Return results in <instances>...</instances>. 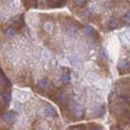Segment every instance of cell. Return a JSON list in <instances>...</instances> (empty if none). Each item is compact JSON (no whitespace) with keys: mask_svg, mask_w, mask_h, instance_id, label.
<instances>
[{"mask_svg":"<svg viewBox=\"0 0 130 130\" xmlns=\"http://www.w3.org/2000/svg\"><path fill=\"white\" fill-rule=\"evenodd\" d=\"M27 23L30 27L32 28H36L39 24V18H38V15L35 14V13H29L27 15Z\"/></svg>","mask_w":130,"mask_h":130,"instance_id":"obj_1","label":"cell"},{"mask_svg":"<svg viewBox=\"0 0 130 130\" xmlns=\"http://www.w3.org/2000/svg\"><path fill=\"white\" fill-rule=\"evenodd\" d=\"M13 94H14V97L16 98L19 102H24V101H27L29 99V94L23 90L15 89Z\"/></svg>","mask_w":130,"mask_h":130,"instance_id":"obj_2","label":"cell"},{"mask_svg":"<svg viewBox=\"0 0 130 130\" xmlns=\"http://www.w3.org/2000/svg\"><path fill=\"white\" fill-rule=\"evenodd\" d=\"M17 118V114L15 111H7L3 114L2 116V120L5 123H12L13 121H15Z\"/></svg>","mask_w":130,"mask_h":130,"instance_id":"obj_3","label":"cell"},{"mask_svg":"<svg viewBox=\"0 0 130 130\" xmlns=\"http://www.w3.org/2000/svg\"><path fill=\"white\" fill-rule=\"evenodd\" d=\"M43 114L46 117H49V118H52V117H54V116L57 115L55 108L53 106H51V105H47L46 107L43 108Z\"/></svg>","mask_w":130,"mask_h":130,"instance_id":"obj_4","label":"cell"},{"mask_svg":"<svg viewBox=\"0 0 130 130\" xmlns=\"http://www.w3.org/2000/svg\"><path fill=\"white\" fill-rule=\"evenodd\" d=\"M68 60H69L70 64L72 65V66H74V67H80V65H81L79 59H78V57L76 55H73V54L69 55L68 56Z\"/></svg>","mask_w":130,"mask_h":130,"instance_id":"obj_5","label":"cell"},{"mask_svg":"<svg viewBox=\"0 0 130 130\" xmlns=\"http://www.w3.org/2000/svg\"><path fill=\"white\" fill-rule=\"evenodd\" d=\"M83 32H84V34H85L86 36H88V37H91V36H93V35L96 33L95 32V29H94L92 26H90V25L85 26L84 29H83Z\"/></svg>","mask_w":130,"mask_h":130,"instance_id":"obj_6","label":"cell"},{"mask_svg":"<svg viewBox=\"0 0 130 130\" xmlns=\"http://www.w3.org/2000/svg\"><path fill=\"white\" fill-rule=\"evenodd\" d=\"M37 86L40 88V89H46L49 86V81L46 78H41L38 83H37Z\"/></svg>","mask_w":130,"mask_h":130,"instance_id":"obj_7","label":"cell"},{"mask_svg":"<svg viewBox=\"0 0 130 130\" xmlns=\"http://www.w3.org/2000/svg\"><path fill=\"white\" fill-rule=\"evenodd\" d=\"M60 80L63 83H68L70 81V73H69V71H67V70L63 71V73L60 76Z\"/></svg>","mask_w":130,"mask_h":130,"instance_id":"obj_8","label":"cell"},{"mask_svg":"<svg viewBox=\"0 0 130 130\" xmlns=\"http://www.w3.org/2000/svg\"><path fill=\"white\" fill-rule=\"evenodd\" d=\"M72 110H73V112H74V115L77 116V117H81L82 115H83V110H82L77 104H74V105L72 106Z\"/></svg>","mask_w":130,"mask_h":130,"instance_id":"obj_9","label":"cell"},{"mask_svg":"<svg viewBox=\"0 0 130 130\" xmlns=\"http://www.w3.org/2000/svg\"><path fill=\"white\" fill-rule=\"evenodd\" d=\"M77 32H78V29H77V27L74 26V25H70V26L67 28V33H68L70 36H74V35H76Z\"/></svg>","mask_w":130,"mask_h":130,"instance_id":"obj_10","label":"cell"},{"mask_svg":"<svg viewBox=\"0 0 130 130\" xmlns=\"http://www.w3.org/2000/svg\"><path fill=\"white\" fill-rule=\"evenodd\" d=\"M108 25H109L110 28H116L118 26V20H117V18H115V17L110 18L109 19V22H108Z\"/></svg>","mask_w":130,"mask_h":130,"instance_id":"obj_11","label":"cell"},{"mask_svg":"<svg viewBox=\"0 0 130 130\" xmlns=\"http://www.w3.org/2000/svg\"><path fill=\"white\" fill-rule=\"evenodd\" d=\"M87 79L89 80L90 82H97L98 81V76L96 75V74H94V73H92V72H90V73H88L87 74Z\"/></svg>","mask_w":130,"mask_h":130,"instance_id":"obj_12","label":"cell"},{"mask_svg":"<svg viewBox=\"0 0 130 130\" xmlns=\"http://www.w3.org/2000/svg\"><path fill=\"white\" fill-rule=\"evenodd\" d=\"M43 28H44V30H45L46 32L51 33L52 32V30H53V24H52L51 22H46V23L44 24Z\"/></svg>","mask_w":130,"mask_h":130,"instance_id":"obj_13","label":"cell"},{"mask_svg":"<svg viewBox=\"0 0 130 130\" xmlns=\"http://www.w3.org/2000/svg\"><path fill=\"white\" fill-rule=\"evenodd\" d=\"M5 35H6L8 38H12V37H14V35H15V30H14V28H12V27L8 28V29L5 31Z\"/></svg>","mask_w":130,"mask_h":130,"instance_id":"obj_14","label":"cell"},{"mask_svg":"<svg viewBox=\"0 0 130 130\" xmlns=\"http://www.w3.org/2000/svg\"><path fill=\"white\" fill-rule=\"evenodd\" d=\"M97 85L99 86V87H101V88H107L108 87V81L107 80H104V79H98L97 81Z\"/></svg>","mask_w":130,"mask_h":130,"instance_id":"obj_15","label":"cell"},{"mask_svg":"<svg viewBox=\"0 0 130 130\" xmlns=\"http://www.w3.org/2000/svg\"><path fill=\"white\" fill-rule=\"evenodd\" d=\"M119 68H129V61L128 60H121L120 62H119Z\"/></svg>","mask_w":130,"mask_h":130,"instance_id":"obj_16","label":"cell"},{"mask_svg":"<svg viewBox=\"0 0 130 130\" xmlns=\"http://www.w3.org/2000/svg\"><path fill=\"white\" fill-rule=\"evenodd\" d=\"M41 57H42V59H44V60H49L50 59V53H49L47 50H43L42 52H41Z\"/></svg>","mask_w":130,"mask_h":130,"instance_id":"obj_17","label":"cell"},{"mask_svg":"<svg viewBox=\"0 0 130 130\" xmlns=\"http://www.w3.org/2000/svg\"><path fill=\"white\" fill-rule=\"evenodd\" d=\"M46 123L44 122H39L38 125L36 126V130H46Z\"/></svg>","mask_w":130,"mask_h":130,"instance_id":"obj_18","label":"cell"},{"mask_svg":"<svg viewBox=\"0 0 130 130\" xmlns=\"http://www.w3.org/2000/svg\"><path fill=\"white\" fill-rule=\"evenodd\" d=\"M65 99H66V95H65L64 92H59L57 95V100L58 101H64Z\"/></svg>","mask_w":130,"mask_h":130,"instance_id":"obj_19","label":"cell"},{"mask_svg":"<svg viewBox=\"0 0 130 130\" xmlns=\"http://www.w3.org/2000/svg\"><path fill=\"white\" fill-rule=\"evenodd\" d=\"M91 9L94 11V12H96V13H98V12H100V7L98 6L97 4H91Z\"/></svg>","mask_w":130,"mask_h":130,"instance_id":"obj_20","label":"cell"},{"mask_svg":"<svg viewBox=\"0 0 130 130\" xmlns=\"http://www.w3.org/2000/svg\"><path fill=\"white\" fill-rule=\"evenodd\" d=\"M123 19H124V21H126L127 23H129V21H130V13H129V11H126V13L123 15Z\"/></svg>","mask_w":130,"mask_h":130,"instance_id":"obj_21","label":"cell"},{"mask_svg":"<svg viewBox=\"0 0 130 130\" xmlns=\"http://www.w3.org/2000/svg\"><path fill=\"white\" fill-rule=\"evenodd\" d=\"M74 1H75V3H76L78 6H80V7L84 6V5H85V3H86V1H85V0H74Z\"/></svg>","mask_w":130,"mask_h":130,"instance_id":"obj_22","label":"cell"},{"mask_svg":"<svg viewBox=\"0 0 130 130\" xmlns=\"http://www.w3.org/2000/svg\"><path fill=\"white\" fill-rule=\"evenodd\" d=\"M3 98H4L6 101H9V99H10V95H9L8 93H5V94H3Z\"/></svg>","mask_w":130,"mask_h":130,"instance_id":"obj_23","label":"cell"},{"mask_svg":"<svg viewBox=\"0 0 130 130\" xmlns=\"http://www.w3.org/2000/svg\"><path fill=\"white\" fill-rule=\"evenodd\" d=\"M14 106H15V108H16V109H18V110H21V107H19V104L17 103L16 101L14 102Z\"/></svg>","mask_w":130,"mask_h":130,"instance_id":"obj_24","label":"cell"},{"mask_svg":"<svg viewBox=\"0 0 130 130\" xmlns=\"http://www.w3.org/2000/svg\"><path fill=\"white\" fill-rule=\"evenodd\" d=\"M59 1H60V2H66L67 0H59Z\"/></svg>","mask_w":130,"mask_h":130,"instance_id":"obj_25","label":"cell"},{"mask_svg":"<svg viewBox=\"0 0 130 130\" xmlns=\"http://www.w3.org/2000/svg\"><path fill=\"white\" fill-rule=\"evenodd\" d=\"M1 84H2V80H1V79H0V85H1Z\"/></svg>","mask_w":130,"mask_h":130,"instance_id":"obj_26","label":"cell"},{"mask_svg":"<svg viewBox=\"0 0 130 130\" xmlns=\"http://www.w3.org/2000/svg\"><path fill=\"white\" fill-rule=\"evenodd\" d=\"M0 20H1V14H0Z\"/></svg>","mask_w":130,"mask_h":130,"instance_id":"obj_27","label":"cell"}]
</instances>
